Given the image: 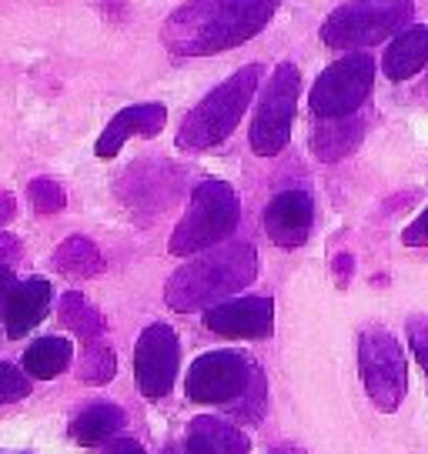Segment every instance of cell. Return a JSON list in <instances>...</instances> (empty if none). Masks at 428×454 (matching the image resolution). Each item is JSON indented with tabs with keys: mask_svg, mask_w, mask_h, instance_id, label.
<instances>
[{
	"mask_svg": "<svg viewBox=\"0 0 428 454\" xmlns=\"http://www.w3.org/2000/svg\"><path fill=\"white\" fill-rule=\"evenodd\" d=\"M115 371H117L115 351H111L107 344L94 340V344H91V348L84 351V357H81V381H87V384H107L111 378H115Z\"/></svg>",
	"mask_w": 428,
	"mask_h": 454,
	"instance_id": "7402d4cb",
	"label": "cell"
},
{
	"mask_svg": "<svg viewBox=\"0 0 428 454\" xmlns=\"http://www.w3.org/2000/svg\"><path fill=\"white\" fill-rule=\"evenodd\" d=\"M428 64V27L425 24H415V27L401 30L395 41L388 43L385 57H382V67H385L388 81H408Z\"/></svg>",
	"mask_w": 428,
	"mask_h": 454,
	"instance_id": "9a60e30c",
	"label": "cell"
},
{
	"mask_svg": "<svg viewBox=\"0 0 428 454\" xmlns=\"http://www.w3.org/2000/svg\"><path fill=\"white\" fill-rule=\"evenodd\" d=\"M187 448L191 454H248V438L221 418H194Z\"/></svg>",
	"mask_w": 428,
	"mask_h": 454,
	"instance_id": "2e32d148",
	"label": "cell"
},
{
	"mask_svg": "<svg viewBox=\"0 0 428 454\" xmlns=\"http://www.w3.org/2000/svg\"><path fill=\"white\" fill-rule=\"evenodd\" d=\"M255 378L258 371L242 351H208L187 368L185 391L198 404H228L248 395Z\"/></svg>",
	"mask_w": 428,
	"mask_h": 454,
	"instance_id": "9c48e42d",
	"label": "cell"
},
{
	"mask_svg": "<svg viewBox=\"0 0 428 454\" xmlns=\"http://www.w3.org/2000/svg\"><path fill=\"white\" fill-rule=\"evenodd\" d=\"M20 257V244L11 234H0V264H14Z\"/></svg>",
	"mask_w": 428,
	"mask_h": 454,
	"instance_id": "4316f807",
	"label": "cell"
},
{
	"mask_svg": "<svg viewBox=\"0 0 428 454\" xmlns=\"http://www.w3.org/2000/svg\"><path fill=\"white\" fill-rule=\"evenodd\" d=\"M242 217L238 207V194L228 181H204L194 187L187 214L181 217V224L174 227L171 234V254L187 257L218 247V244L234 234Z\"/></svg>",
	"mask_w": 428,
	"mask_h": 454,
	"instance_id": "277c9868",
	"label": "cell"
},
{
	"mask_svg": "<svg viewBox=\"0 0 428 454\" xmlns=\"http://www.w3.org/2000/svg\"><path fill=\"white\" fill-rule=\"evenodd\" d=\"M14 287H17L14 270L7 268V264H0V308H7V298H11Z\"/></svg>",
	"mask_w": 428,
	"mask_h": 454,
	"instance_id": "83f0119b",
	"label": "cell"
},
{
	"mask_svg": "<svg viewBox=\"0 0 428 454\" xmlns=\"http://www.w3.org/2000/svg\"><path fill=\"white\" fill-rule=\"evenodd\" d=\"M58 314H60V321L71 327L81 340H87V344L100 340V334H104V317H100L98 308H91L77 291H67V294L60 298Z\"/></svg>",
	"mask_w": 428,
	"mask_h": 454,
	"instance_id": "44dd1931",
	"label": "cell"
},
{
	"mask_svg": "<svg viewBox=\"0 0 428 454\" xmlns=\"http://www.w3.org/2000/svg\"><path fill=\"white\" fill-rule=\"evenodd\" d=\"M168 121V107L164 104H134L115 114V121L104 128V134L94 144L98 157H115L128 137H155L157 130Z\"/></svg>",
	"mask_w": 428,
	"mask_h": 454,
	"instance_id": "4fadbf2b",
	"label": "cell"
},
{
	"mask_svg": "<svg viewBox=\"0 0 428 454\" xmlns=\"http://www.w3.org/2000/svg\"><path fill=\"white\" fill-rule=\"evenodd\" d=\"M204 327L225 338H268L274 331L272 298H238L214 304L204 314Z\"/></svg>",
	"mask_w": 428,
	"mask_h": 454,
	"instance_id": "8fae6325",
	"label": "cell"
},
{
	"mask_svg": "<svg viewBox=\"0 0 428 454\" xmlns=\"http://www.w3.org/2000/svg\"><path fill=\"white\" fill-rule=\"evenodd\" d=\"M51 308V284L44 278H30V281L17 284L4 308V325H7V338H24L28 331L41 325Z\"/></svg>",
	"mask_w": 428,
	"mask_h": 454,
	"instance_id": "5bb4252c",
	"label": "cell"
},
{
	"mask_svg": "<svg viewBox=\"0 0 428 454\" xmlns=\"http://www.w3.org/2000/svg\"><path fill=\"white\" fill-rule=\"evenodd\" d=\"M14 217V198L11 194H0V224Z\"/></svg>",
	"mask_w": 428,
	"mask_h": 454,
	"instance_id": "f546056e",
	"label": "cell"
},
{
	"mask_svg": "<svg viewBox=\"0 0 428 454\" xmlns=\"http://www.w3.org/2000/svg\"><path fill=\"white\" fill-rule=\"evenodd\" d=\"M358 364L365 391L378 411H395L408 391V364L401 355L399 340L382 327H371L358 340Z\"/></svg>",
	"mask_w": 428,
	"mask_h": 454,
	"instance_id": "52a82bcc",
	"label": "cell"
},
{
	"mask_svg": "<svg viewBox=\"0 0 428 454\" xmlns=\"http://www.w3.org/2000/svg\"><path fill=\"white\" fill-rule=\"evenodd\" d=\"M30 395V374L0 361V404H14L20 397Z\"/></svg>",
	"mask_w": 428,
	"mask_h": 454,
	"instance_id": "cb8c5ba5",
	"label": "cell"
},
{
	"mask_svg": "<svg viewBox=\"0 0 428 454\" xmlns=\"http://www.w3.org/2000/svg\"><path fill=\"white\" fill-rule=\"evenodd\" d=\"M164 454H191V448H187V444H171Z\"/></svg>",
	"mask_w": 428,
	"mask_h": 454,
	"instance_id": "1f68e13d",
	"label": "cell"
},
{
	"mask_svg": "<svg viewBox=\"0 0 428 454\" xmlns=\"http://www.w3.org/2000/svg\"><path fill=\"white\" fill-rule=\"evenodd\" d=\"M408 340H412V351H415V357H418V364H422L428 374V321L412 317V321H408Z\"/></svg>",
	"mask_w": 428,
	"mask_h": 454,
	"instance_id": "d4e9b609",
	"label": "cell"
},
{
	"mask_svg": "<svg viewBox=\"0 0 428 454\" xmlns=\"http://www.w3.org/2000/svg\"><path fill=\"white\" fill-rule=\"evenodd\" d=\"M261 74H265L261 64H248V67L231 74L221 87H214L211 94L181 121L178 147L208 151V147H218L221 141H228L234 128H238V121H242V114L248 111L251 98H255Z\"/></svg>",
	"mask_w": 428,
	"mask_h": 454,
	"instance_id": "3957f363",
	"label": "cell"
},
{
	"mask_svg": "<svg viewBox=\"0 0 428 454\" xmlns=\"http://www.w3.org/2000/svg\"><path fill=\"white\" fill-rule=\"evenodd\" d=\"M104 454H147V451H144L138 441H115V444H107Z\"/></svg>",
	"mask_w": 428,
	"mask_h": 454,
	"instance_id": "f1b7e54d",
	"label": "cell"
},
{
	"mask_svg": "<svg viewBox=\"0 0 428 454\" xmlns=\"http://www.w3.org/2000/svg\"><path fill=\"white\" fill-rule=\"evenodd\" d=\"M361 141V121L358 117H331L314 130V154L321 160H342Z\"/></svg>",
	"mask_w": 428,
	"mask_h": 454,
	"instance_id": "e0dca14e",
	"label": "cell"
},
{
	"mask_svg": "<svg viewBox=\"0 0 428 454\" xmlns=\"http://www.w3.org/2000/svg\"><path fill=\"white\" fill-rule=\"evenodd\" d=\"M30 194V204H34V211L37 214H58L67 198H64V187L58 181H51V177H37V181H30L28 187Z\"/></svg>",
	"mask_w": 428,
	"mask_h": 454,
	"instance_id": "603a6c76",
	"label": "cell"
},
{
	"mask_svg": "<svg viewBox=\"0 0 428 454\" xmlns=\"http://www.w3.org/2000/svg\"><path fill=\"white\" fill-rule=\"evenodd\" d=\"M272 454H301V451H298V448H291V444H278Z\"/></svg>",
	"mask_w": 428,
	"mask_h": 454,
	"instance_id": "4dcf8cb0",
	"label": "cell"
},
{
	"mask_svg": "<svg viewBox=\"0 0 428 454\" xmlns=\"http://www.w3.org/2000/svg\"><path fill=\"white\" fill-rule=\"evenodd\" d=\"M124 425V411L117 404H107V401H98L74 418L71 425V438L81 441V444H100L115 434L117 427Z\"/></svg>",
	"mask_w": 428,
	"mask_h": 454,
	"instance_id": "d6986e66",
	"label": "cell"
},
{
	"mask_svg": "<svg viewBox=\"0 0 428 454\" xmlns=\"http://www.w3.org/2000/svg\"><path fill=\"white\" fill-rule=\"evenodd\" d=\"M181 364V344L168 325H147L134 348V378L144 397H164L171 391Z\"/></svg>",
	"mask_w": 428,
	"mask_h": 454,
	"instance_id": "30bf717a",
	"label": "cell"
},
{
	"mask_svg": "<svg viewBox=\"0 0 428 454\" xmlns=\"http://www.w3.org/2000/svg\"><path fill=\"white\" fill-rule=\"evenodd\" d=\"M258 274V254L251 244L234 241L214 247L211 254L187 261L185 268L171 274V281L164 287V298L174 311H194L204 304H218L234 291H242L255 281Z\"/></svg>",
	"mask_w": 428,
	"mask_h": 454,
	"instance_id": "7a4b0ae2",
	"label": "cell"
},
{
	"mask_svg": "<svg viewBox=\"0 0 428 454\" xmlns=\"http://www.w3.org/2000/svg\"><path fill=\"white\" fill-rule=\"evenodd\" d=\"M74 357V344L64 338H41L34 340L28 351H24V371L30 378H41V381H51L58 378L60 371L71 364Z\"/></svg>",
	"mask_w": 428,
	"mask_h": 454,
	"instance_id": "ac0fdd59",
	"label": "cell"
},
{
	"mask_svg": "<svg viewBox=\"0 0 428 454\" xmlns=\"http://www.w3.org/2000/svg\"><path fill=\"white\" fill-rule=\"evenodd\" d=\"M412 17V0H352L321 24V41L335 51H365L408 27Z\"/></svg>",
	"mask_w": 428,
	"mask_h": 454,
	"instance_id": "5b68a950",
	"label": "cell"
},
{
	"mask_svg": "<svg viewBox=\"0 0 428 454\" xmlns=\"http://www.w3.org/2000/svg\"><path fill=\"white\" fill-rule=\"evenodd\" d=\"M281 0H191L164 24V47L174 57H204L251 41Z\"/></svg>",
	"mask_w": 428,
	"mask_h": 454,
	"instance_id": "6da1fadb",
	"label": "cell"
},
{
	"mask_svg": "<svg viewBox=\"0 0 428 454\" xmlns=\"http://www.w3.org/2000/svg\"><path fill=\"white\" fill-rule=\"evenodd\" d=\"M314 224V200L308 191H281L265 207V231L278 247H301Z\"/></svg>",
	"mask_w": 428,
	"mask_h": 454,
	"instance_id": "7c38bea8",
	"label": "cell"
},
{
	"mask_svg": "<svg viewBox=\"0 0 428 454\" xmlns=\"http://www.w3.org/2000/svg\"><path fill=\"white\" fill-rule=\"evenodd\" d=\"M371 84H375V60L365 51H355V54L335 60L329 71H321L308 104L321 121L352 117L369 100Z\"/></svg>",
	"mask_w": 428,
	"mask_h": 454,
	"instance_id": "ba28073f",
	"label": "cell"
},
{
	"mask_svg": "<svg viewBox=\"0 0 428 454\" xmlns=\"http://www.w3.org/2000/svg\"><path fill=\"white\" fill-rule=\"evenodd\" d=\"M405 244H412V247H425L428 244V207L405 227Z\"/></svg>",
	"mask_w": 428,
	"mask_h": 454,
	"instance_id": "484cf974",
	"label": "cell"
},
{
	"mask_svg": "<svg viewBox=\"0 0 428 454\" xmlns=\"http://www.w3.org/2000/svg\"><path fill=\"white\" fill-rule=\"evenodd\" d=\"M54 264L58 270H64L67 278H94L104 268V257H100L98 244L87 241V238H67L54 251Z\"/></svg>",
	"mask_w": 428,
	"mask_h": 454,
	"instance_id": "ffe728a7",
	"label": "cell"
},
{
	"mask_svg": "<svg viewBox=\"0 0 428 454\" xmlns=\"http://www.w3.org/2000/svg\"><path fill=\"white\" fill-rule=\"evenodd\" d=\"M301 74L295 64H278L272 81L265 84V94L258 100L255 121H251V151L261 157H274L288 147L291 121L298 107Z\"/></svg>",
	"mask_w": 428,
	"mask_h": 454,
	"instance_id": "8992f818",
	"label": "cell"
}]
</instances>
